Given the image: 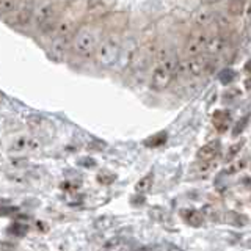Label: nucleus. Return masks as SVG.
Masks as SVG:
<instances>
[{"mask_svg": "<svg viewBox=\"0 0 251 251\" xmlns=\"http://www.w3.org/2000/svg\"><path fill=\"white\" fill-rule=\"evenodd\" d=\"M121 41L116 35L107 36L98 44L94 50L96 61L102 68H113L121 60Z\"/></svg>", "mask_w": 251, "mask_h": 251, "instance_id": "obj_1", "label": "nucleus"}, {"mask_svg": "<svg viewBox=\"0 0 251 251\" xmlns=\"http://www.w3.org/2000/svg\"><path fill=\"white\" fill-rule=\"evenodd\" d=\"M177 61L179 60L175 57V55H168L167 58L160 60L159 65L154 68L152 75H151V86L155 91L167 90L171 85L173 78H175Z\"/></svg>", "mask_w": 251, "mask_h": 251, "instance_id": "obj_2", "label": "nucleus"}, {"mask_svg": "<svg viewBox=\"0 0 251 251\" xmlns=\"http://www.w3.org/2000/svg\"><path fill=\"white\" fill-rule=\"evenodd\" d=\"M210 69V61L206 57L195 55L187 60H179L175 75L179 77H201Z\"/></svg>", "mask_w": 251, "mask_h": 251, "instance_id": "obj_3", "label": "nucleus"}, {"mask_svg": "<svg viewBox=\"0 0 251 251\" xmlns=\"http://www.w3.org/2000/svg\"><path fill=\"white\" fill-rule=\"evenodd\" d=\"M74 50L80 57H90L98 47V33L93 27H83L74 36Z\"/></svg>", "mask_w": 251, "mask_h": 251, "instance_id": "obj_4", "label": "nucleus"}, {"mask_svg": "<svg viewBox=\"0 0 251 251\" xmlns=\"http://www.w3.org/2000/svg\"><path fill=\"white\" fill-rule=\"evenodd\" d=\"M31 18H33L38 28L43 31H52L53 30V19H55V5L50 0H44L39 3L33 11H31Z\"/></svg>", "mask_w": 251, "mask_h": 251, "instance_id": "obj_5", "label": "nucleus"}, {"mask_svg": "<svg viewBox=\"0 0 251 251\" xmlns=\"http://www.w3.org/2000/svg\"><path fill=\"white\" fill-rule=\"evenodd\" d=\"M41 149H43L41 138L24 133V135H18L11 141L8 151L13 154H35L41 151Z\"/></svg>", "mask_w": 251, "mask_h": 251, "instance_id": "obj_6", "label": "nucleus"}, {"mask_svg": "<svg viewBox=\"0 0 251 251\" xmlns=\"http://www.w3.org/2000/svg\"><path fill=\"white\" fill-rule=\"evenodd\" d=\"M209 35L204 33V31H195L193 35L188 36L187 43H185V52L188 57H195V55H201L206 49V43H207Z\"/></svg>", "mask_w": 251, "mask_h": 251, "instance_id": "obj_7", "label": "nucleus"}, {"mask_svg": "<svg viewBox=\"0 0 251 251\" xmlns=\"http://www.w3.org/2000/svg\"><path fill=\"white\" fill-rule=\"evenodd\" d=\"M229 47V39L225 35H214V36H209L207 38V43H206V52L210 57H217V55H222L227 50Z\"/></svg>", "mask_w": 251, "mask_h": 251, "instance_id": "obj_8", "label": "nucleus"}, {"mask_svg": "<svg viewBox=\"0 0 251 251\" xmlns=\"http://www.w3.org/2000/svg\"><path fill=\"white\" fill-rule=\"evenodd\" d=\"M217 16H218V13L212 10L210 5H204V6L198 8V10L195 11L193 22L198 27H207V25H210V24H214L217 21Z\"/></svg>", "mask_w": 251, "mask_h": 251, "instance_id": "obj_9", "label": "nucleus"}, {"mask_svg": "<svg viewBox=\"0 0 251 251\" xmlns=\"http://www.w3.org/2000/svg\"><path fill=\"white\" fill-rule=\"evenodd\" d=\"M220 151H222V145H220V141L218 140L210 141V143L204 145L198 149V152H196V159L198 160H214V159H217Z\"/></svg>", "mask_w": 251, "mask_h": 251, "instance_id": "obj_10", "label": "nucleus"}, {"mask_svg": "<svg viewBox=\"0 0 251 251\" xmlns=\"http://www.w3.org/2000/svg\"><path fill=\"white\" fill-rule=\"evenodd\" d=\"M212 124L220 133L226 132L231 126V113L227 110H215L212 115Z\"/></svg>", "mask_w": 251, "mask_h": 251, "instance_id": "obj_11", "label": "nucleus"}, {"mask_svg": "<svg viewBox=\"0 0 251 251\" xmlns=\"http://www.w3.org/2000/svg\"><path fill=\"white\" fill-rule=\"evenodd\" d=\"M180 217H182L184 222L192 226V227H201L204 225V215L201 210H196V209H182L180 210Z\"/></svg>", "mask_w": 251, "mask_h": 251, "instance_id": "obj_12", "label": "nucleus"}, {"mask_svg": "<svg viewBox=\"0 0 251 251\" xmlns=\"http://www.w3.org/2000/svg\"><path fill=\"white\" fill-rule=\"evenodd\" d=\"M69 46H71L69 36H55L53 43H52V52H53L55 57L63 58L66 55Z\"/></svg>", "mask_w": 251, "mask_h": 251, "instance_id": "obj_13", "label": "nucleus"}, {"mask_svg": "<svg viewBox=\"0 0 251 251\" xmlns=\"http://www.w3.org/2000/svg\"><path fill=\"white\" fill-rule=\"evenodd\" d=\"M217 168V162L214 160H200V163L195 165L193 168V175L196 177H206L207 175H210L212 171Z\"/></svg>", "mask_w": 251, "mask_h": 251, "instance_id": "obj_14", "label": "nucleus"}, {"mask_svg": "<svg viewBox=\"0 0 251 251\" xmlns=\"http://www.w3.org/2000/svg\"><path fill=\"white\" fill-rule=\"evenodd\" d=\"M74 30V21L69 18H63L53 25V31L57 36H71Z\"/></svg>", "mask_w": 251, "mask_h": 251, "instance_id": "obj_15", "label": "nucleus"}, {"mask_svg": "<svg viewBox=\"0 0 251 251\" xmlns=\"http://www.w3.org/2000/svg\"><path fill=\"white\" fill-rule=\"evenodd\" d=\"M222 220L229 226H235V227H242V226H245L248 223V218L245 215L239 214V212H232V210L223 214Z\"/></svg>", "mask_w": 251, "mask_h": 251, "instance_id": "obj_16", "label": "nucleus"}, {"mask_svg": "<svg viewBox=\"0 0 251 251\" xmlns=\"http://www.w3.org/2000/svg\"><path fill=\"white\" fill-rule=\"evenodd\" d=\"M152 182H154V175H152V173H148L146 176H143L135 184V192L137 193H146V192H149V190H151V187H152Z\"/></svg>", "mask_w": 251, "mask_h": 251, "instance_id": "obj_17", "label": "nucleus"}, {"mask_svg": "<svg viewBox=\"0 0 251 251\" xmlns=\"http://www.w3.org/2000/svg\"><path fill=\"white\" fill-rule=\"evenodd\" d=\"M18 6V0H0V16L16 13Z\"/></svg>", "mask_w": 251, "mask_h": 251, "instance_id": "obj_18", "label": "nucleus"}, {"mask_svg": "<svg viewBox=\"0 0 251 251\" xmlns=\"http://www.w3.org/2000/svg\"><path fill=\"white\" fill-rule=\"evenodd\" d=\"M235 77H237V73L232 69V68H225L223 71H220V74H218V80L220 83H223V85H229L235 80Z\"/></svg>", "mask_w": 251, "mask_h": 251, "instance_id": "obj_19", "label": "nucleus"}, {"mask_svg": "<svg viewBox=\"0 0 251 251\" xmlns=\"http://www.w3.org/2000/svg\"><path fill=\"white\" fill-rule=\"evenodd\" d=\"M201 212H202L204 218H209L210 222H220V220H222V214H220V210L215 206H212V204L204 206Z\"/></svg>", "mask_w": 251, "mask_h": 251, "instance_id": "obj_20", "label": "nucleus"}, {"mask_svg": "<svg viewBox=\"0 0 251 251\" xmlns=\"http://www.w3.org/2000/svg\"><path fill=\"white\" fill-rule=\"evenodd\" d=\"M130 247L126 245V242L123 239H110L105 245L104 250H129Z\"/></svg>", "mask_w": 251, "mask_h": 251, "instance_id": "obj_21", "label": "nucleus"}, {"mask_svg": "<svg viewBox=\"0 0 251 251\" xmlns=\"http://www.w3.org/2000/svg\"><path fill=\"white\" fill-rule=\"evenodd\" d=\"M243 145H245V141H239V143H235V145H232L229 149H227V155H226V162H231L232 159H235V157L239 155V152L242 151V148H243Z\"/></svg>", "mask_w": 251, "mask_h": 251, "instance_id": "obj_22", "label": "nucleus"}, {"mask_svg": "<svg viewBox=\"0 0 251 251\" xmlns=\"http://www.w3.org/2000/svg\"><path fill=\"white\" fill-rule=\"evenodd\" d=\"M248 121H250V116H248V115H245L240 121H237V124H235V126H234V129H232V137H239L240 133H242L243 130H245Z\"/></svg>", "mask_w": 251, "mask_h": 251, "instance_id": "obj_23", "label": "nucleus"}, {"mask_svg": "<svg viewBox=\"0 0 251 251\" xmlns=\"http://www.w3.org/2000/svg\"><path fill=\"white\" fill-rule=\"evenodd\" d=\"M165 141H167V133L162 132V133H157V135L151 137L146 140V146H159V145H163Z\"/></svg>", "mask_w": 251, "mask_h": 251, "instance_id": "obj_24", "label": "nucleus"}, {"mask_svg": "<svg viewBox=\"0 0 251 251\" xmlns=\"http://www.w3.org/2000/svg\"><path fill=\"white\" fill-rule=\"evenodd\" d=\"M242 10H243V2H242V0H232L231 5H229V13L234 14V16H237V14L242 13Z\"/></svg>", "mask_w": 251, "mask_h": 251, "instance_id": "obj_25", "label": "nucleus"}, {"mask_svg": "<svg viewBox=\"0 0 251 251\" xmlns=\"http://www.w3.org/2000/svg\"><path fill=\"white\" fill-rule=\"evenodd\" d=\"M98 180L102 184H112L115 180V175H110V173H100L98 176Z\"/></svg>", "mask_w": 251, "mask_h": 251, "instance_id": "obj_26", "label": "nucleus"}, {"mask_svg": "<svg viewBox=\"0 0 251 251\" xmlns=\"http://www.w3.org/2000/svg\"><path fill=\"white\" fill-rule=\"evenodd\" d=\"M239 94H240V91H239V88H231V90H227L225 94H223V99L226 100H231L232 98H237L239 96Z\"/></svg>", "mask_w": 251, "mask_h": 251, "instance_id": "obj_27", "label": "nucleus"}, {"mask_svg": "<svg viewBox=\"0 0 251 251\" xmlns=\"http://www.w3.org/2000/svg\"><path fill=\"white\" fill-rule=\"evenodd\" d=\"M77 163L80 165V167H86V168H91V167H94V165H96L94 159H90V157H85V159H80Z\"/></svg>", "mask_w": 251, "mask_h": 251, "instance_id": "obj_28", "label": "nucleus"}, {"mask_svg": "<svg viewBox=\"0 0 251 251\" xmlns=\"http://www.w3.org/2000/svg\"><path fill=\"white\" fill-rule=\"evenodd\" d=\"M21 227V225H14V226H11L10 227V232L11 234H16V235H24L27 232V227H24V229H19Z\"/></svg>", "mask_w": 251, "mask_h": 251, "instance_id": "obj_29", "label": "nucleus"}, {"mask_svg": "<svg viewBox=\"0 0 251 251\" xmlns=\"http://www.w3.org/2000/svg\"><path fill=\"white\" fill-rule=\"evenodd\" d=\"M201 2H202L204 5H215V3H218V2H222V0H201Z\"/></svg>", "mask_w": 251, "mask_h": 251, "instance_id": "obj_30", "label": "nucleus"}, {"mask_svg": "<svg viewBox=\"0 0 251 251\" xmlns=\"http://www.w3.org/2000/svg\"><path fill=\"white\" fill-rule=\"evenodd\" d=\"M245 88L247 90H251V74L245 78Z\"/></svg>", "mask_w": 251, "mask_h": 251, "instance_id": "obj_31", "label": "nucleus"}, {"mask_svg": "<svg viewBox=\"0 0 251 251\" xmlns=\"http://www.w3.org/2000/svg\"><path fill=\"white\" fill-rule=\"evenodd\" d=\"M247 13H248V16H251V3H250L248 8H247Z\"/></svg>", "mask_w": 251, "mask_h": 251, "instance_id": "obj_32", "label": "nucleus"}]
</instances>
